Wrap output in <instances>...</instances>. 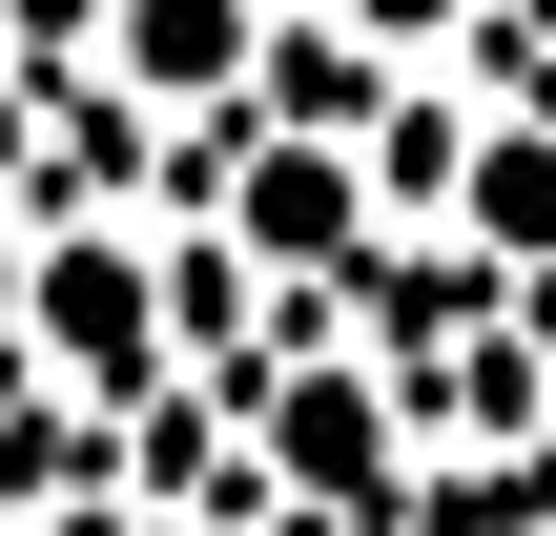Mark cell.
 Masks as SVG:
<instances>
[{
    "label": "cell",
    "mask_w": 556,
    "mask_h": 536,
    "mask_svg": "<svg viewBox=\"0 0 556 536\" xmlns=\"http://www.w3.org/2000/svg\"><path fill=\"white\" fill-rule=\"evenodd\" d=\"M330 207H351L330 165H268V186H248V248H330Z\"/></svg>",
    "instance_id": "obj_4"
},
{
    "label": "cell",
    "mask_w": 556,
    "mask_h": 536,
    "mask_svg": "<svg viewBox=\"0 0 556 536\" xmlns=\"http://www.w3.org/2000/svg\"><path fill=\"white\" fill-rule=\"evenodd\" d=\"M475 227H495V248H556V165H536V145L475 165Z\"/></svg>",
    "instance_id": "obj_3"
},
{
    "label": "cell",
    "mask_w": 556,
    "mask_h": 536,
    "mask_svg": "<svg viewBox=\"0 0 556 536\" xmlns=\"http://www.w3.org/2000/svg\"><path fill=\"white\" fill-rule=\"evenodd\" d=\"M41 331H62L83 372H144V269H124V248H62V269H41Z\"/></svg>",
    "instance_id": "obj_1"
},
{
    "label": "cell",
    "mask_w": 556,
    "mask_h": 536,
    "mask_svg": "<svg viewBox=\"0 0 556 536\" xmlns=\"http://www.w3.org/2000/svg\"><path fill=\"white\" fill-rule=\"evenodd\" d=\"M248 62V0H124V83H165V103H206Z\"/></svg>",
    "instance_id": "obj_2"
},
{
    "label": "cell",
    "mask_w": 556,
    "mask_h": 536,
    "mask_svg": "<svg viewBox=\"0 0 556 536\" xmlns=\"http://www.w3.org/2000/svg\"><path fill=\"white\" fill-rule=\"evenodd\" d=\"M371 21H433V0H371Z\"/></svg>",
    "instance_id": "obj_5"
}]
</instances>
